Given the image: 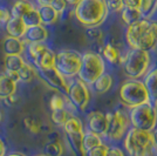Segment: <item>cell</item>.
Returning <instances> with one entry per match:
<instances>
[{
	"label": "cell",
	"instance_id": "25",
	"mask_svg": "<svg viewBox=\"0 0 157 156\" xmlns=\"http://www.w3.org/2000/svg\"><path fill=\"white\" fill-rule=\"evenodd\" d=\"M54 64H55V53L51 48L46 49L34 62L36 68H51V67H54Z\"/></svg>",
	"mask_w": 157,
	"mask_h": 156
},
{
	"label": "cell",
	"instance_id": "45",
	"mask_svg": "<svg viewBox=\"0 0 157 156\" xmlns=\"http://www.w3.org/2000/svg\"><path fill=\"white\" fill-rule=\"evenodd\" d=\"M34 156H47V155H45V154H39V155H34Z\"/></svg>",
	"mask_w": 157,
	"mask_h": 156
},
{
	"label": "cell",
	"instance_id": "14",
	"mask_svg": "<svg viewBox=\"0 0 157 156\" xmlns=\"http://www.w3.org/2000/svg\"><path fill=\"white\" fill-rule=\"evenodd\" d=\"M25 60L21 55H5L4 59V69L7 75H10L11 78H13L17 82L19 81L18 78V72L20 71V68L24 66Z\"/></svg>",
	"mask_w": 157,
	"mask_h": 156
},
{
	"label": "cell",
	"instance_id": "26",
	"mask_svg": "<svg viewBox=\"0 0 157 156\" xmlns=\"http://www.w3.org/2000/svg\"><path fill=\"white\" fill-rule=\"evenodd\" d=\"M36 76H38L36 68L33 67L28 62H25L24 66L20 68V71L18 72V78L21 82H32Z\"/></svg>",
	"mask_w": 157,
	"mask_h": 156
},
{
	"label": "cell",
	"instance_id": "43",
	"mask_svg": "<svg viewBox=\"0 0 157 156\" xmlns=\"http://www.w3.org/2000/svg\"><path fill=\"white\" fill-rule=\"evenodd\" d=\"M5 156H25L24 154H20V153H13V154H8V155Z\"/></svg>",
	"mask_w": 157,
	"mask_h": 156
},
{
	"label": "cell",
	"instance_id": "17",
	"mask_svg": "<svg viewBox=\"0 0 157 156\" xmlns=\"http://www.w3.org/2000/svg\"><path fill=\"white\" fill-rule=\"evenodd\" d=\"M143 84L148 92L150 103L157 107V68H152L151 71L147 72Z\"/></svg>",
	"mask_w": 157,
	"mask_h": 156
},
{
	"label": "cell",
	"instance_id": "39",
	"mask_svg": "<svg viewBox=\"0 0 157 156\" xmlns=\"http://www.w3.org/2000/svg\"><path fill=\"white\" fill-rule=\"evenodd\" d=\"M142 0H123L124 7H132V8H140Z\"/></svg>",
	"mask_w": 157,
	"mask_h": 156
},
{
	"label": "cell",
	"instance_id": "40",
	"mask_svg": "<svg viewBox=\"0 0 157 156\" xmlns=\"http://www.w3.org/2000/svg\"><path fill=\"white\" fill-rule=\"evenodd\" d=\"M5 153H6L5 143H4V141L0 138V156H5Z\"/></svg>",
	"mask_w": 157,
	"mask_h": 156
},
{
	"label": "cell",
	"instance_id": "46",
	"mask_svg": "<svg viewBox=\"0 0 157 156\" xmlns=\"http://www.w3.org/2000/svg\"><path fill=\"white\" fill-rule=\"evenodd\" d=\"M1 119H2V115H1V113H0V122H1Z\"/></svg>",
	"mask_w": 157,
	"mask_h": 156
},
{
	"label": "cell",
	"instance_id": "24",
	"mask_svg": "<svg viewBox=\"0 0 157 156\" xmlns=\"http://www.w3.org/2000/svg\"><path fill=\"white\" fill-rule=\"evenodd\" d=\"M93 86H94L95 92L98 93V94L107 93V92L111 88V86H113V78H111L110 74L103 73V74L93 84Z\"/></svg>",
	"mask_w": 157,
	"mask_h": 156
},
{
	"label": "cell",
	"instance_id": "9",
	"mask_svg": "<svg viewBox=\"0 0 157 156\" xmlns=\"http://www.w3.org/2000/svg\"><path fill=\"white\" fill-rule=\"evenodd\" d=\"M105 116L108 123L105 135L111 141H120L122 137H124L130 124L128 113L124 109H117L114 113L107 114Z\"/></svg>",
	"mask_w": 157,
	"mask_h": 156
},
{
	"label": "cell",
	"instance_id": "42",
	"mask_svg": "<svg viewBox=\"0 0 157 156\" xmlns=\"http://www.w3.org/2000/svg\"><path fill=\"white\" fill-rule=\"evenodd\" d=\"M65 1L67 2V5H71V6H76L80 0H65Z\"/></svg>",
	"mask_w": 157,
	"mask_h": 156
},
{
	"label": "cell",
	"instance_id": "4",
	"mask_svg": "<svg viewBox=\"0 0 157 156\" xmlns=\"http://www.w3.org/2000/svg\"><path fill=\"white\" fill-rule=\"evenodd\" d=\"M103 73H105V62L102 55L95 52H86L82 54L81 68L78 79L87 86L93 85Z\"/></svg>",
	"mask_w": 157,
	"mask_h": 156
},
{
	"label": "cell",
	"instance_id": "2",
	"mask_svg": "<svg viewBox=\"0 0 157 156\" xmlns=\"http://www.w3.org/2000/svg\"><path fill=\"white\" fill-rule=\"evenodd\" d=\"M74 7L76 20L88 28L100 26L109 12L105 0H80L78 5Z\"/></svg>",
	"mask_w": 157,
	"mask_h": 156
},
{
	"label": "cell",
	"instance_id": "5",
	"mask_svg": "<svg viewBox=\"0 0 157 156\" xmlns=\"http://www.w3.org/2000/svg\"><path fill=\"white\" fill-rule=\"evenodd\" d=\"M118 95L121 102L129 108L150 102L143 81H138L137 79H130L124 81L120 87Z\"/></svg>",
	"mask_w": 157,
	"mask_h": 156
},
{
	"label": "cell",
	"instance_id": "20",
	"mask_svg": "<svg viewBox=\"0 0 157 156\" xmlns=\"http://www.w3.org/2000/svg\"><path fill=\"white\" fill-rule=\"evenodd\" d=\"M17 91V81L10 75L1 74L0 75V99L10 98L15 94Z\"/></svg>",
	"mask_w": 157,
	"mask_h": 156
},
{
	"label": "cell",
	"instance_id": "10",
	"mask_svg": "<svg viewBox=\"0 0 157 156\" xmlns=\"http://www.w3.org/2000/svg\"><path fill=\"white\" fill-rule=\"evenodd\" d=\"M63 130L74 151L80 156H86L85 151L82 149L85 131H83V124L81 122V120L75 116H71L63 124Z\"/></svg>",
	"mask_w": 157,
	"mask_h": 156
},
{
	"label": "cell",
	"instance_id": "37",
	"mask_svg": "<svg viewBox=\"0 0 157 156\" xmlns=\"http://www.w3.org/2000/svg\"><path fill=\"white\" fill-rule=\"evenodd\" d=\"M10 18H11V12L6 8L0 7V25H5Z\"/></svg>",
	"mask_w": 157,
	"mask_h": 156
},
{
	"label": "cell",
	"instance_id": "15",
	"mask_svg": "<svg viewBox=\"0 0 157 156\" xmlns=\"http://www.w3.org/2000/svg\"><path fill=\"white\" fill-rule=\"evenodd\" d=\"M48 29L44 25H36V26L27 27V31L24 35L22 40L26 44H32V42H46L48 39Z\"/></svg>",
	"mask_w": 157,
	"mask_h": 156
},
{
	"label": "cell",
	"instance_id": "16",
	"mask_svg": "<svg viewBox=\"0 0 157 156\" xmlns=\"http://www.w3.org/2000/svg\"><path fill=\"white\" fill-rule=\"evenodd\" d=\"M26 42L22 39L7 35L2 39V52L5 55H21L26 49Z\"/></svg>",
	"mask_w": 157,
	"mask_h": 156
},
{
	"label": "cell",
	"instance_id": "27",
	"mask_svg": "<svg viewBox=\"0 0 157 156\" xmlns=\"http://www.w3.org/2000/svg\"><path fill=\"white\" fill-rule=\"evenodd\" d=\"M48 48L49 47L45 42H32V44H28L27 46V53H28L31 60L33 62H35L40 58V55Z\"/></svg>",
	"mask_w": 157,
	"mask_h": 156
},
{
	"label": "cell",
	"instance_id": "12",
	"mask_svg": "<svg viewBox=\"0 0 157 156\" xmlns=\"http://www.w3.org/2000/svg\"><path fill=\"white\" fill-rule=\"evenodd\" d=\"M36 72H38V76L42 79L49 87H52V88L56 89V91L63 92V93L67 94L69 81H67V79L55 67H51V68H36Z\"/></svg>",
	"mask_w": 157,
	"mask_h": 156
},
{
	"label": "cell",
	"instance_id": "44",
	"mask_svg": "<svg viewBox=\"0 0 157 156\" xmlns=\"http://www.w3.org/2000/svg\"><path fill=\"white\" fill-rule=\"evenodd\" d=\"M155 141H156V147H157V131L156 134H155Z\"/></svg>",
	"mask_w": 157,
	"mask_h": 156
},
{
	"label": "cell",
	"instance_id": "22",
	"mask_svg": "<svg viewBox=\"0 0 157 156\" xmlns=\"http://www.w3.org/2000/svg\"><path fill=\"white\" fill-rule=\"evenodd\" d=\"M121 18L123 20L125 25H131L134 22H136L138 20H141L142 13L140 11V8H132V7H123V10L121 11Z\"/></svg>",
	"mask_w": 157,
	"mask_h": 156
},
{
	"label": "cell",
	"instance_id": "3",
	"mask_svg": "<svg viewBox=\"0 0 157 156\" xmlns=\"http://www.w3.org/2000/svg\"><path fill=\"white\" fill-rule=\"evenodd\" d=\"M124 148L129 156H150L157 149L155 135L152 131L130 128L125 133Z\"/></svg>",
	"mask_w": 157,
	"mask_h": 156
},
{
	"label": "cell",
	"instance_id": "13",
	"mask_svg": "<svg viewBox=\"0 0 157 156\" xmlns=\"http://www.w3.org/2000/svg\"><path fill=\"white\" fill-rule=\"evenodd\" d=\"M107 123V116L101 111H92L87 116V126L89 131L95 133L100 136L105 134Z\"/></svg>",
	"mask_w": 157,
	"mask_h": 156
},
{
	"label": "cell",
	"instance_id": "32",
	"mask_svg": "<svg viewBox=\"0 0 157 156\" xmlns=\"http://www.w3.org/2000/svg\"><path fill=\"white\" fill-rule=\"evenodd\" d=\"M21 19L24 20V22H25V25H26L27 27L36 26V25H40V24H41L39 12H38L36 7H35V8H33V10H31L29 12H27V13L25 14Z\"/></svg>",
	"mask_w": 157,
	"mask_h": 156
},
{
	"label": "cell",
	"instance_id": "36",
	"mask_svg": "<svg viewBox=\"0 0 157 156\" xmlns=\"http://www.w3.org/2000/svg\"><path fill=\"white\" fill-rule=\"evenodd\" d=\"M51 6H52L58 13L61 14V13H63V11L66 10L67 2H66L65 0H53L52 4H51Z\"/></svg>",
	"mask_w": 157,
	"mask_h": 156
},
{
	"label": "cell",
	"instance_id": "23",
	"mask_svg": "<svg viewBox=\"0 0 157 156\" xmlns=\"http://www.w3.org/2000/svg\"><path fill=\"white\" fill-rule=\"evenodd\" d=\"M102 143V140H101V136L95 134V133H92V131H86L83 134V141H82V149L85 151V155L87 151H89L90 149L98 147Z\"/></svg>",
	"mask_w": 157,
	"mask_h": 156
},
{
	"label": "cell",
	"instance_id": "34",
	"mask_svg": "<svg viewBox=\"0 0 157 156\" xmlns=\"http://www.w3.org/2000/svg\"><path fill=\"white\" fill-rule=\"evenodd\" d=\"M105 2L108 11L111 12H121L124 7L123 0H105Z\"/></svg>",
	"mask_w": 157,
	"mask_h": 156
},
{
	"label": "cell",
	"instance_id": "35",
	"mask_svg": "<svg viewBox=\"0 0 157 156\" xmlns=\"http://www.w3.org/2000/svg\"><path fill=\"white\" fill-rule=\"evenodd\" d=\"M108 148H109L108 146L101 143L100 146L93 148V149H90L89 151H87V153H86V156H105Z\"/></svg>",
	"mask_w": 157,
	"mask_h": 156
},
{
	"label": "cell",
	"instance_id": "19",
	"mask_svg": "<svg viewBox=\"0 0 157 156\" xmlns=\"http://www.w3.org/2000/svg\"><path fill=\"white\" fill-rule=\"evenodd\" d=\"M38 12L40 15V21L41 25L44 26H51L56 24V21L59 20L60 14L53 8L51 5H45V6H38Z\"/></svg>",
	"mask_w": 157,
	"mask_h": 156
},
{
	"label": "cell",
	"instance_id": "21",
	"mask_svg": "<svg viewBox=\"0 0 157 156\" xmlns=\"http://www.w3.org/2000/svg\"><path fill=\"white\" fill-rule=\"evenodd\" d=\"M33 8H35V6L31 1H28V0H17L13 4L12 8H11V17L22 18L27 12H29Z\"/></svg>",
	"mask_w": 157,
	"mask_h": 156
},
{
	"label": "cell",
	"instance_id": "28",
	"mask_svg": "<svg viewBox=\"0 0 157 156\" xmlns=\"http://www.w3.org/2000/svg\"><path fill=\"white\" fill-rule=\"evenodd\" d=\"M102 55H103L105 60H107L109 64H113V65L114 64H118L120 60H121V54L118 52V49L116 47H114L113 45H109V44H107L103 47Z\"/></svg>",
	"mask_w": 157,
	"mask_h": 156
},
{
	"label": "cell",
	"instance_id": "8",
	"mask_svg": "<svg viewBox=\"0 0 157 156\" xmlns=\"http://www.w3.org/2000/svg\"><path fill=\"white\" fill-rule=\"evenodd\" d=\"M82 62V54L73 49H62L55 53L54 67L65 76L66 79L78 75Z\"/></svg>",
	"mask_w": 157,
	"mask_h": 156
},
{
	"label": "cell",
	"instance_id": "38",
	"mask_svg": "<svg viewBox=\"0 0 157 156\" xmlns=\"http://www.w3.org/2000/svg\"><path fill=\"white\" fill-rule=\"evenodd\" d=\"M105 156H124V153L118 147H109L108 150H107Z\"/></svg>",
	"mask_w": 157,
	"mask_h": 156
},
{
	"label": "cell",
	"instance_id": "33",
	"mask_svg": "<svg viewBox=\"0 0 157 156\" xmlns=\"http://www.w3.org/2000/svg\"><path fill=\"white\" fill-rule=\"evenodd\" d=\"M24 123L26 126V128L29 131H32V133H39L40 131V128H41V124L40 122L36 120V119H34V117H26L25 120H24Z\"/></svg>",
	"mask_w": 157,
	"mask_h": 156
},
{
	"label": "cell",
	"instance_id": "6",
	"mask_svg": "<svg viewBox=\"0 0 157 156\" xmlns=\"http://www.w3.org/2000/svg\"><path fill=\"white\" fill-rule=\"evenodd\" d=\"M150 54L148 51L130 48L123 59V69L131 79H140L147 74L150 66Z\"/></svg>",
	"mask_w": 157,
	"mask_h": 156
},
{
	"label": "cell",
	"instance_id": "30",
	"mask_svg": "<svg viewBox=\"0 0 157 156\" xmlns=\"http://www.w3.org/2000/svg\"><path fill=\"white\" fill-rule=\"evenodd\" d=\"M69 102V99L65 98L59 93H55L49 100V107L53 111H59V109H67V104ZM68 111V109H67Z\"/></svg>",
	"mask_w": 157,
	"mask_h": 156
},
{
	"label": "cell",
	"instance_id": "11",
	"mask_svg": "<svg viewBox=\"0 0 157 156\" xmlns=\"http://www.w3.org/2000/svg\"><path fill=\"white\" fill-rule=\"evenodd\" d=\"M67 96L75 107V109L85 111L90 100V93L88 89V86L85 82H82L80 79H78L69 81Z\"/></svg>",
	"mask_w": 157,
	"mask_h": 156
},
{
	"label": "cell",
	"instance_id": "41",
	"mask_svg": "<svg viewBox=\"0 0 157 156\" xmlns=\"http://www.w3.org/2000/svg\"><path fill=\"white\" fill-rule=\"evenodd\" d=\"M39 6H45V5H51L53 0H35Z\"/></svg>",
	"mask_w": 157,
	"mask_h": 156
},
{
	"label": "cell",
	"instance_id": "31",
	"mask_svg": "<svg viewBox=\"0 0 157 156\" xmlns=\"http://www.w3.org/2000/svg\"><path fill=\"white\" fill-rule=\"evenodd\" d=\"M71 116H72V115H71L69 111H67L65 108V109H59V111H53L52 115H51V119H52V121L56 124V126L63 127V124L66 123V121Z\"/></svg>",
	"mask_w": 157,
	"mask_h": 156
},
{
	"label": "cell",
	"instance_id": "29",
	"mask_svg": "<svg viewBox=\"0 0 157 156\" xmlns=\"http://www.w3.org/2000/svg\"><path fill=\"white\" fill-rule=\"evenodd\" d=\"M44 154L47 156H62L63 154V147L59 140H52L45 144Z\"/></svg>",
	"mask_w": 157,
	"mask_h": 156
},
{
	"label": "cell",
	"instance_id": "1",
	"mask_svg": "<svg viewBox=\"0 0 157 156\" xmlns=\"http://www.w3.org/2000/svg\"><path fill=\"white\" fill-rule=\"evenodd\" d=\"M125 39L130 48L150 51L157 45V21L142 18L128 26Z\"/></svg>",
	"mask_w": 157,
	"mask_h": 156
},
{
	"label": "cell",
	"instance_id": "18",
	"mask_svg": "<svg viewBox=\"0 0 157 156\" xmlns=\"http://www.w3.org/2000/svg\"><path fill=\"white\" fill-rule=\"evenodd\" d=\"M5 29H6L7 35L18 38V39H22L27 31V26L21 18L11 17L5 24Z\"/></svg>",
	"mask_w": 157,
	"mask_h": 156
},
{
	"label": "cell",
	"instance_id": "7",
	"mask_svg": "<svg viewBox=\"0 0 157 156\" xmlns=\"http://www.w3.org/2000/svg\"><path fill=\"white\" fill-rule=\"evenodd\" d=\"M129 120L134 128L152 131L157 126L156 107L150 102L134 107L129 113Z\"/></svg>",
	"mask_w": 157,
	"mask_h": 156
}]
</instances>
